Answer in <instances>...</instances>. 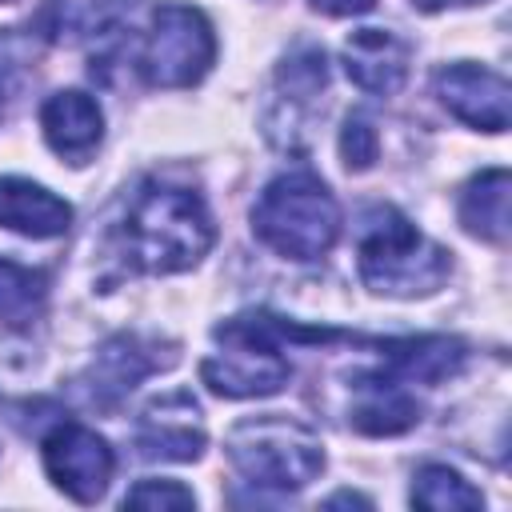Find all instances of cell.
<instances>
[{
  "label": "cell",
  "instance_id": "cell-12",
  "mask_svg": "<svg viewBox=\"0 0 512 512\" xmlns=\"http://www.w3.org/2000/svg\"><path fill=\"white\" fill-rule=\"evenodd\" d=\"M40 128L56 156H64L68 164H84L104 140V112L88 92L68 88V92H52L44 100Z\"/></svg>",
  "mask_w": 512,
  "mask_h": 512
},
{
  "label": "cell",
  "instance_id": "cell-6",
  "mask_svg": "<svg viewBox=\"0 0 512 512\" xmlns=\"http://www.w3.org/2000/svg\"><path fill=\"white\" fill-rule=\"evenodd\" d=\"M216 60V32L208 16L192 4H160L152 12L140 72L152 88H192L208 76Z\"/></svg>",
  "mask_w": 512,
  "mask_h": 512
},
{
  "label": "cell",
  "instance_id": "cell-21",
  "mask_svg": "<svg viewBox=\"0 0 512 512\" xmlns=\"http://www.w3.org/2000/svg\"><path fill=\"white\" fill-rule=\"evenodd\" d=\"M380 156V136L364 112H352L340 128V160L348 172H368Z\"/></svg>",
  "mask_w": 512,
  "mask_h": 512
},
{
  "label": "cell",
  "instance_id": "cell-5",
  "mask_svg": "<svg viewBox=\"0 0 512 512\" xmlns=\"http://www.w3.org/2000/svg\"><path fill=\"white\" fill-rule=\"evenodd\" d=\"M288 324L264 312L232 316L212 328V336L224 344V352L208 356L200 364V380L228 400H252V396H276L292 380V364L280 352Z\"/></svg>",
  "mask_w": 512,
  "mask_h": 512
},
{
  "label": "cell",
  "instance_id": "cell-4",
  "mask_svg": "<svg viewBox=\"0 0 512 512\" xmlns=\"http://www.w3.org/2000/svg\"><path fill=\"white\" fill-rule=\"evenodd\" d=\"M224 452L248 484L272 488V492H296L324 472L320 436L304 420L276 416V412L232 424Z\"/></svg>",
  "mask_w": 512,
  "mask_h": 512
},
{
  "label": "cell",
  "instance_id": "cell-14",
  "mask_svg": "<svg viewBox=\"0 0 512 512\" xmlns=\"http://www.w3.org/2000/svg\"><path fill=\"white\" fill-rule=\"evenodd\" d=\"M0 228L52 240L72 228V204L24 176H0Z\"/></svg>",
  "mask_w": 512,
  "mask_h": 512
},
{
  "label": "cell",
  "instance_id": "cell-10",
  "mask_svg": "<svg viewBox=\"0 0 512 512\" xmlns=\"http://www.w3.org/2000/svg\"><path fill=\"white\" fill-rule=\"evenodd\" d=\"M436 96L468 128H480V132H504L508 128L512 88L500 72H492L484 64L460 60V64L440 68L436 72Z\"/></svg>",
  "mask_w": 512,
  "mask_h": 512
},
{
  "label": "cell",
  "instance_id": "cell-25",
  "mask_svg": "<svg viewBox=\"0 0 512 512\" xmlns=\"http://www.w3.org/2000/svg\"><path fill=\"white\" fill-rule=\"evenodd\" d=\"M324 504H328V508H340V504H356V508H372V500H368V496H356V492H336V496H328Z\"/></svg>",
  "mask_w": 512,
  "mask_h": 512
},
{
  "label": "cell",
  "instance_id": "cell-7",
  "mask_svg": "<svg viewBox=\"0 0 512 512\" xmlns=\"http://www.w3.org/2000/svg\"><path fill=\"white\" fill-rule=\"evenodd\" d=\"M44 472L76 504H96L112 484L116 456L100 432L64 420L44 436Z\"/></svg>",
  "mask_w": 512,
  "mask_h": 512
},
{
  "label": "cell",
  "instance_id": "cell-19",
  "mask_svg": "<svg viewBox=\"0 0 512 512\" xmlns=\"http://www.w3.org/2000/svg\"><path fill=\"white\" fill-rule=\"evenodd\" d=\"M328 88V56L316 44H300L296 52L284 56L280 72H276V100L288 108H304L312 104L320 92Z\"/></svg>",
  "mask_w": 512,
  "mask_h": 512
},
{
  "label": "cell",
  "instance_id": "cell-15",
  "mask_svg": "<svg viewBox=\"0 0 512 512\" xmlns=\"http://www.w3.org/2000/svg\"><path fill=\"white\" fill-rule=\"evenodd\" d=\"M512 176L508 168H484L480 176H472L460 192V224L468 236L484 240V244H508L512 232Z\"/></svg>",
  "mask_w": 512,
  "mask_h": 512
},
{
  "label": "cell",
  "instance_id": "cell-26",
  "mask_svg": "<svg viewBox=\"0 0 512 512\" xmlns=\"http://www.w3.org/2000/svg\"><path fill=\"white\" fill-rule=\"evenodd\" d=\"M0 4H12V0H0Z\"/></svg>",
  "mask_w": 512,
  "mask_h": 512
},
{
  "label": "cell",
  "instance_id": "cell-3",
  "mask_svg": "<svg viewBox=\"0 0 512 512\" xmlns=\"http://www.w3.org/2000/svg\"><path fill=\"white\" fill-rule=\"evenodd\" d=\"M252 232L284 260H320L340 236V204L312 172L276 176L252 204Z\"/></svg>",
  "mask_w": 512,
  "mask_h": 512
},
{
  "label": "cell",
  "instance_id": "cell-2",
  "mask_svg": "<svg viewBox=\"0 0 512 512\" xmlns=\"http://www.w3.org/2000/svg\"><path fill=\"white\" fill-rule=\"evenodd\" d=\"M356 268H360V280L376 296L416 300V296H432L448 280L452 252L428 240L396 208H372L360 228Z\"/></svg>",
  "mask_w": 512,
  "mask_h": 512
},
{
  "label": "cell",
  "instance_id": "cell-18",
  "mask_svg": "<svg viewBox=\"0 0 512 512\" xmlns=\"http://www.w3.org/2000/svg\"><path fill=\"white\" fill-rule=\"evenodd\" d=\"M412 504L428 512H472V508H484V496L456 468L424 464L412 476Z\"/></svg>",
  "mask_w": 512,
  "mask_h": 512
},
{
  "label": "cell",
  "instance_id": "cell-11",
  "mask_svg": "<svg viewBox=\"0 0 512 512\" xmlns=\"http://www.w3.org/2000/svg\"><path fill=\"white\" fill-rule=\"evenodd\" d=\"M340 60L356 88L372 96H396L412 68V44L392 28H356L344 40Z\"/></svg>",
  "mask_w": 512,
  "mask_h": 512
},
{
  "label": "cell",
  "instance_id": "cell-1",
  "mask_svg": "<svg viewBox=\"0 0 512 512\" xmlns=\"http://www.w3.org/2000/svg\"><path fill=\"white\" fill-rule=\"evenodd\" d=\"M216 240V224L204 196L172 184L144 180L124 216V256L152 276H172L196 268Z\"/></svg>",
  "mask_w": 512,
  "mask_h": 512
},
{
  "label": "cell",
  "instance_id": "cell-22",
  "mask_svg": "<svg viewBox=\"0 0 512 512\" xmlns=\"http://www.w3.org/2000/svg\"><path fill=\"white\" fill-rule=\"evenodd\" d=\"M124 508H160V512H180V508H196L192 488H184L180 480H140L136 488H128Z\"/></svg>",
  "mask_w": 512,
  "mask_h": 512
},
{
  "label": "cell",
  "instance_id": "cell-8",
  "mask_svg": "<svg viewBox=\"0 0 512 512\" xmlns=\"http://www.w3.org/2000/svg\"><path fill=\"white\" fill-rule=\"evenodd\" d=\"M160 348H164L160 340H148V336H136V332H120V336L104 340L96 360L80 376L88 400L100 404V408H116L140 380H148L152 372L176 364V352L160 356Z\"/></svg>",
  "mask_w": 512,
  "mask_h": 512
},
{
  "label": "cell",
  "instance_id": "cell-24",
  "mask_svg": "<svg viewBox=\"0 0 512 512\" xmlns=\"http://www.w3.org/2000/svg\"><path fill=\"white\" fill-rule=\"evenodd\" d=\"M420 12H444V8H472V4H488V0H412Z\"/></svg>",
  "mask_w": 512,
  "mask_h": 512
},
{
  "label": "cell",
  "instance_id": "cell-23",
  "mask_svg": "<svg viewBox=\"0 0 512 512\" xmlns=\"http://www.w3.org/2000/svg\"><path fill=\"white\" fill-rule=\"evenodd\" d=\"M316 12H324V16H360V12H368L376 0H308Z\"/></svg>",
  "mask_w": 512,
  "mask_h": 512
},
{
  "label": "cell",
  "instance_id": "cell-20",
  "mask_svg": "<svg viewBox=\"0 0 512 512\" xmlns=\"http://www.w3.org/2000/svg\"><path fill=\"white\" fill-rule=\"evenodd\" d=\"M44 300H48V276L40 268H24L0 256V320L28 324L32 316H40Z\"/></svg>",
  "mask_w": 512,
  "mask_h": 512
},
{
  "label": "cell",
  "instance_id": "cell-16",
  "mask_svg": "<svg viewBox=\"0 0 512 512\" xmlns=\"http://www.w3.org/2000/svg\"><path fill=\"white\" fill-rule=\"evenodd\" d=\"M132 0H44L36 24L56 44H88L120 28Z\"/></svg>",
  "mask_w": 512,
  "mask_h": 512
},
{
  "label": "cell",
  "instance_id": "cell-13",
  "mask_svg": "<svg viewBox=\"0 0 512 512\" xmlns=\"http://www.w3.org/2000/svg\"><path fill=\"white\" fill-rule=\"evenodd\" d=\"M356 404L348 408V424L364 436H400L420 424V400L392 380L388 372L372 368L356 376Z\"/></svg>",
  "mask_w": 512,
  "mask_h": 512
},
{
  "label": "cell",
  "instance_id": "cell-17",
  "mask_svg": "<svg viewBox=\"0 0 512 512\" xmlns=\"http://www.w3.org/2000/svg\"><path fill=\"white\" fill-rule=\"evenodd\" d=\"M384 348L388 352L380 372H388L400 384H436L464 364V344L456 336H412Z\"/></svg>",
  "mask_w": 512,
  "mask_h": 512
},
{
  "label": "cell",
  "instance_id": "cell-9",
  "mask_svg": "<svg viewBox=\"0 0 512 512\" xmlns=\"http://www.w3.org/2000/svg\"><path fill=\"white\" fill-rule=\"evenodd\" d=\"M208 444V428L192 392H164L144 404L136 416V448L144 460H200Z\"/></svg>",
  "mask_w": 512,
  "mask_h": 512
}]
</instances>
